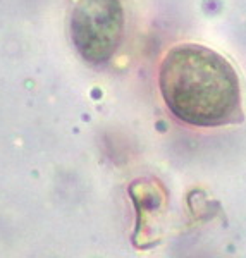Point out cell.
<instances>
[{
    "mask_svg": "<svg viewBox=\"0 0 246 258\" xmlns=\"http://www.w3.org/2000/svg\"><path fill=\"white\" fill-rule=\"evenodd\" d=\"M158 88L174 117L217 127L243 119L241 85L226 57L200 43H179L164 55Z\"/></svg>",
    "mask_w": 246,
    "mask_h": 258,
    "instance_id": "6da1fadb",
    "label": "cell"
},
{
    "mask_svg": "<svg viewBox=\"0 0 246 258\" xmlns=\"http://www.w3.org/2000/svg\"><path fill=\"white\" fill-rule=\"evenodd\" d=\"M122 28L119 0H79L71 18V38L86 60L100 64L117 50Z\"/></svg>",
    "mask_w": 246,
    "mask_h": 258,
    "instance_id": "7a4b0ae2",
    "label": "cell"
}]
</instances>
